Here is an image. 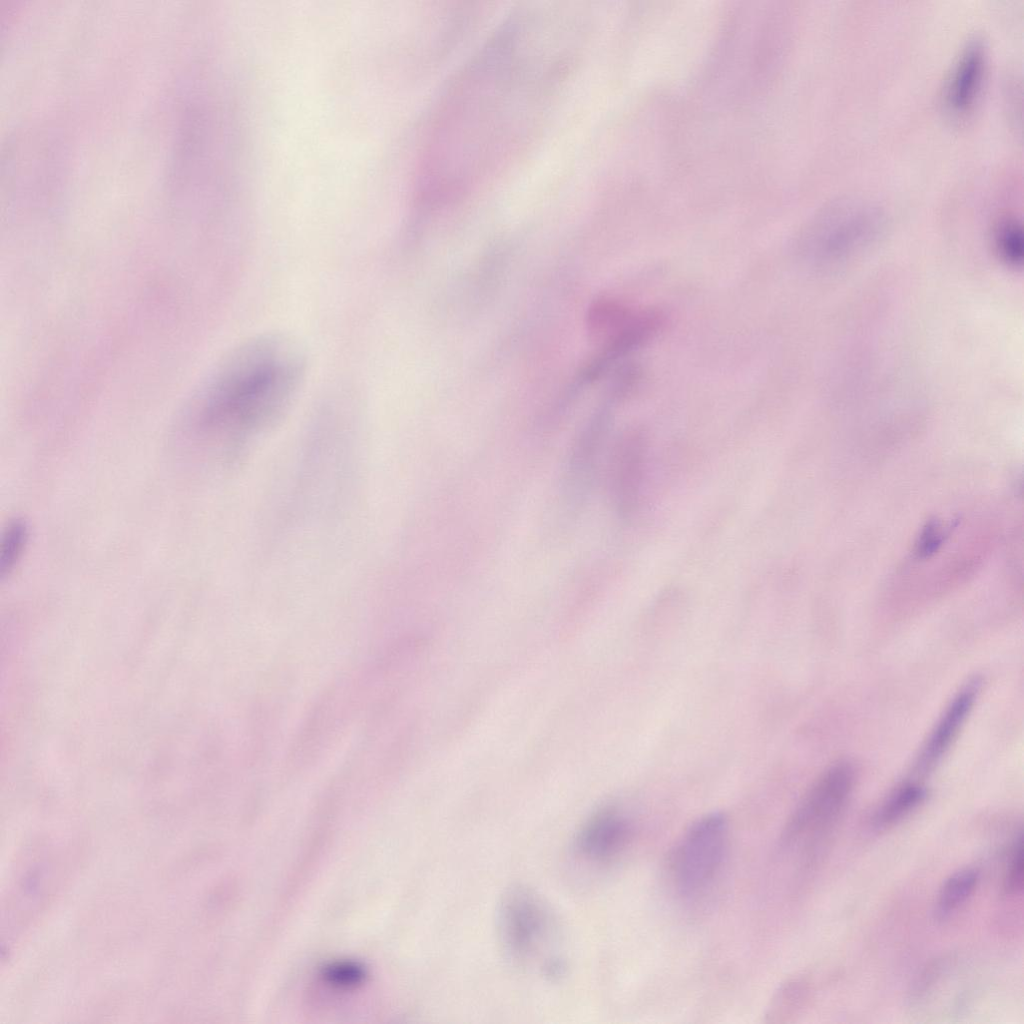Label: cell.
<instances>
[{"instance_id":"cell-10","label":"cell","mask_w":1024,"mask_h":1024,"mask_svg":"<svg viewBox=\"0 0 1024 1024\" xmlns=\"http://www.w3.org/2000/svg\"><path fill=\"white\" fill-rule=\"evenodd\" d=\"M986 48L982 39H970L960 51L944 88V105L955 117L966 115L979 95L986 69Z\"/></svg>"},{"instance_id":"cell-3","label":"cell","mask_w":1024,"mask_h":1024,"mask_svg":"<svg viewBox=\"0 0 1024 1024\" xmlns=\"http://www.w3.org/2000/svg\"><path fill=\"white\" fill-rule=\"evenodd\" d=\"M543 899L532 889L517 885L507 889L497 908V936L505 958L525 967L553 935V918Z\"/></svg>"},{"instance_id":"cell-8","label":"cell","mask_w":1024,"mask_h":1024,"mask_svg":"<svg viewBox=\"0 0 1024 1024\" xmlns=\"http://www.w3.org/2000/svg\"><path fill=\"white\" fill-rule=\"evenodd\" d=\"M633 826L615 806L594 812L577 831L574 848L577 856L590 863H607L628 847Z\"/></svg>"},{"instance_id":"cell-12","label":"cell","mask_w":1024,"mask_h":1024,"mask_svg":"<svg viewBox=\"0 0 1024 1024\" xmlns=\"http://www.w3.org/2000/svg\"><path fill=\"white\" fill-rule=\"evenodd\" d=\"M927 790L914 779L899 784L883 801L875 814L878 827L891 825L918 807L926 798Z\"/></svg>"},{"instance_id":"cell-11","label":"cell","mask_w":1024,"mask_h":1024,"mask_svg":"<svg viewBox=\"0 0 1024 1024\" xmlns=\"http://www.w3.org/2000/svg\"><path fill=\"white\" fill-rule=\"evenodd\" d=\"M644 310L633 309L611 298L596 300L587 315L589 333L592 339L605 347L631 329L639 321Z\"/></svg>"},{"instance_id":"cell-2","label":"cell","mask_w":1024,"mask_h":1024,"mask_svg":"<svg viewBox=\"0 0 1024 1024\" xmlns=\"http://www.w3.org/2000/svg\"><path fill=\"white\" fill-rule=\"evenodd\" d=\"M883 228L882 212L873 204L857 199L840 200L811 223L806 245L815 261L837 266L865 252Z\"/></svg>"},{"instance_id":"cell-13","label":"cell","mask_w":1024,"mask_h":1024,"mask_svg":"<svg viewBox=\"0 0 1024 1024\" xmlns=\"http://www.w3.org/2000/svg\"><path fill=\"white\" fill-rule=\"evenodd\" d=\"M979 881V872L973 868L961 869L950 875L939 890L935 903L938 920L950 917L973 893Z\"/></svg>"},{"instance_id":"cell-6","label":"cell","mask_w":1024,"mask_h":1024,"mask_svg":"<svg viewBox=\"0 0 1024 1024\" xmlns=\"http://www.w3.org/2000/svg\"><path fill=\"white\" fill-rule=\"evenodd\" d=\"M609 426V413L593 414L569 446L562 474L561 496L568 508H580L594 479Z\"/></svg>"},{"instance_id":"cell-17","label":"cell","mask_w":1024,"mask_h":1024,"mask_svg":"<svg viewBox=\"0 0 1024 1024\" xmlns=\"http://www.w3.org/2000/svg\"><path fill=\"white\" fill-rule=\"evenodd\" d=\"M324 976L330 984L350 987L360 983L364 973L363 969L354 963L341 962L327 967Z\"/></svg>"},{"instance_id":"cell-1","label":"cell","mask_w":1024,"mask_h":1024,"mask_svg":"<svg viewBox=\"0 0 1024 1024\" xmlns=\"http://www.w3.org/2000/svg\"><path fill=\"white\" fill-rule=\"evenodd\" d=\"M307 369L306 349L291 334L251 336L201 382L182 414L184 435L233 442L267 427L289 407Z\"/></svg>"},{"instance_id":"cell-15","label":"cell","mask_w":1024,"mask_h":1024,"mask_svg":"<svg viewBox=\"0 0 1024 1024\" xmlns=\"http://www.w3.org/2000/svg\"><path fill=\"white\" fill-rule=\"evenodd\" d=\"M994 239L1000 259L1011 268L1021 267L1024 255L1021 223L1015 218L1003 220L995 231Z\"/></svg>"},{"instance_id":"cell-9","label":"cell","mask_w":1024,"mask_h":1024,"mask_svg":"<svg viewBox=\"0 0 1024 1024\" xmlns=\"http://www.w3.org/2000/svg\"><path fill=\"white\" fill-rule=\"evenodd\" d=\"M646 444L640 431L625 432L614 444L609 460L608 484L616 511L628 516L634 511L643 475Z\"/></svg>"},{"instance_id":"cell-7","label":"cell","mask_w":1024,"mask_h":1024,"mask_svg":"<svg viewBox=\"0 0 1024 1024\" xmlns=\"http://www.w3.org/2000/svg\"><path fill=\"white\" fill-rule=\"evenodd\" d=\"M980 685L977 678L969 680L947 704L916 756L914 776L928 775L948 753L973 709Z\"/></svg>"},{"instance_id":"cell-5","label":"cell","mask_w":1024,"mask_h":1024,"mask_svg":"<svg viewBox=\"0 0 1024 1024\" xmlns=\"http://www.w3.org/2000/svg\"><path fill=\"white\" fill-rule=\"evenodd\" d=\"M854 766L845 760L831 764L814 781L790 815L783 833L786 845L809 836L811 843L824 836L836 823L853 791Z\"/></svg>"},{"instance_id":"cell-16","label":"cell","mask_w":1024,"mask_h":1024,"mask_svg":"<svg viewBox=\"0 0 1024 1024\" xmlns=\"http://www.w3.org/2000/svg\"><path fill=\"white\" fill-rule=\"evenodd\" d=\"M1024 852H1023V836L1020 833L1017 838L1009 863V867L1004 880V889L1009 894L1019 892L1023 886L1024 876Z\"/></svg>"},{"instance_id":"cell-4","label":"cell","mask_w":1024,"mask_h":1024,"mask_svg":"<svg viewBox=\"0 0 1024 1024\" xmlns=\"http://www.w3.org/2000/svg\"><path fill=\"white\" fill-rule=\"evenodd\" d=\"M729 823L721 812L697 819L679 842L672 863L678 892L687 898L703 893L718 875L726 853Z\"/></svg>"},{"instance_id":"cell-14","label":"cell","mask_w":1024,"mask_h":1024,"mask_svg":"<svg viewBox=\"0 0 1024 1024\" xmlns=\"http://www.w3.org/2000/svg\"><path fill=\"white\" fill-rule=\"evenodd\" d=\"M29 528L22 519L10 521L4 528L0 542V576L6 578L14 571L26 549Z\"/></svg>"}]
</instances>
